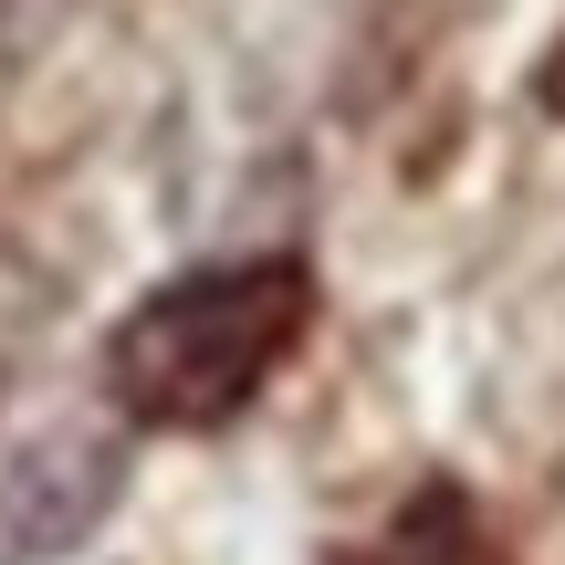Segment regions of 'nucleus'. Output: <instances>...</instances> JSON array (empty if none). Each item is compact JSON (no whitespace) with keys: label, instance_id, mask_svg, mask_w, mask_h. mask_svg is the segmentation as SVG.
Masks as SVG:
<instances>
[{"label":"nucleus","instance_id":"nucleus-1","mask_svg":"<svg viewBox=\"0 0 565 565\" xmlns=\"http://www.w3.org/2000/svg\"><path fill=\"white\" fill-rule=\"evenodd\" d=\"M315 324V273L303 263H210L168 294H147L105 345V387L147 429H221L273 387V366Z\"/></svg>","mask_w":565,"mask_h":565}]
</instances>
